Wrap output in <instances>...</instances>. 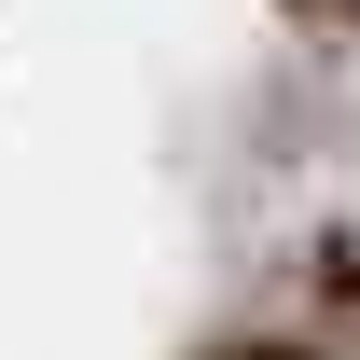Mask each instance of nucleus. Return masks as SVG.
Instances as JSON below:
<instances>
[{"instance_id":"obj_1","label":"nucleus","mask_w":360,"mask_h":360,"mask_svg":"<svg viewBox=\"0 0 360 360\" xmlns=\"http://www.w3.org/2000/svg\"><path fill=\"white\" fill-rule=\"evenodd\" d=\"M236 360H305V347H236Z\"/></svg>"}]
</instances>
